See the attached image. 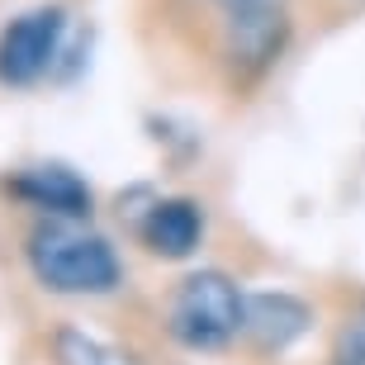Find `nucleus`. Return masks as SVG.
<instances>
[{
    "label": "nucleus",
    "mask_w": 365,
    "mask_h": 365,
    "mask_svg": "<svg viewBox=\"0 0 365 365\" xmlns=\"http://www.w3.org/2000/svg\"><path fill=\"white\" fill-rule=\"evenodd\" d=\"M29 266L38 275L43 289L76 299L114 294L123 284V261L109 247V237L91 232L81 218H43L29 232Z\"/></svg>",
    "instance_id": "1"
},
{
    "label": "nucleus",
    "mask_w": 365,
    "mask_h": 365,
    "mask_svg": "<svg viewBox=\"0 0 365 365\" xmlns=\"http://www.w3.org/2000/svg\"><path fill=\"white\" fill-rule=\"evenodd\" d=\"M247 323V294L223 271H195L176 284L166 327L185 351H223Z\"/></svg>",
    "instance_id": "2"
},
{
    "label": "nucleus",
    "mask_w": 365,
    "mask_h": 365,
    "mask_svg": "<svg viewBox=\"0 0 365 365\" xmlns=\"http://www.w3.org/2000/svg\"><path fill=\"white\" fill-rule=\"evenodd\" d=\"M67 38L62 5H34L0 29V86H34L53 71Z\"/></svg>",
    "instance_id": "3"
},
{
    "label": "nucleus",
    "mask_w": 365,
    "mask_h": 365,
    "mask_svg": "<svg viewBox=\"0 0 365 365\" xmlns=\"http://www.w3.org/2000/svg\"><path fill=\"white\" fill-rule=\"evenodd\" d=\"M309 327H313V309L299 294H284V289H257V294H247L242 337H252L261 351L294 346Z\"/></svg>",
    "instance_id": "4"
},
{
    "label": "nucleus",
    "mask_w": 365,
    "mask_h": 365,
    "mask_svg": "<svg viewBox=\"0 0 365 365\" xmlns=\"http://www.w3.org/2000/svg\"><path fill=\"white\" fill-rule=\"evenodd\" d=\"M10 190L29 209H43L48 218H86L91 214V185L71 166H29L10 180Z\"/></svg>",
    "instance_id": "5"
},
{
    "label": "nucleus",
    "mask_w": 365,
    "mask_h": 365,
    "mask_svg": "<svg viewBox=\"0 0 365 365\" xmlns=\"http://www.w3.org/2000/svg\"><path fill=\"white\" fill-rule=\"evenodd\" d=\"M204 237V214L195 200H157L143 218V242L166 261H185Z\"/></svg>",
    "instance_id": "6"
},
{
    "label": "nucleus",
    "mask_w": 365,
    "mask_h": 365,
    "mask_svg": "<svg viewBox=\"0 0 365 365\" xmlns=\"http://www.w3.org/2000/svg\"><path fill=\"white\" fill-rule=\"evenodd\" d=\"M53 356H57V365H138L128 351L91 337V332H81V327H57Z\"/></svg>",
    "instance_id": "7"
},
{
    "label": "nucleus",
    "mask_w": 365,
    "mask_h": 365,
    "mask_svg": "<svg viewBox=\"0 0 365 365\" xmlns=\"http://www.w3.org/2000/svg\"><path fill=\"white\" fill-rule=\"evenodd\" d=\"M223 24H237V19H261V14H289V0H209Z\"/></svg>",
    "instance_id": "8"
},
{
    "label": "nucleus",
    "mask_w": 365,
    "mask_h": 365,
    "mask_svg": "<svg viewBox=\"0 0 365 365\" xmlns=\"http://www.w3.org/2000/svg\"><path fill=\"white\" fill-rule=\"evenodd\" d=\"M332 365H365V309L346 318L337 337V351H332Z\"/></svg>",
    "instance_id": "9"
}]
</instances>
